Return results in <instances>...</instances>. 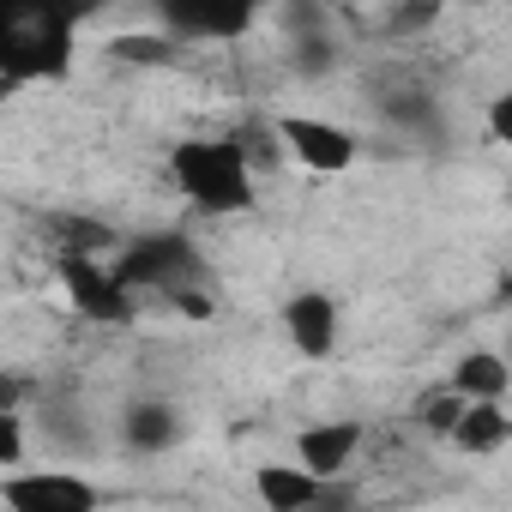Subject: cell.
I'll return each instance as SVG.
<instances>
[{"label":"cell","instance_id":"6da1fadb","mask_svg":"<svg viewBox=\"0 0 512 512\" xmlns=\"http://www.w3.org/2000/svg\"><path fill=\"white\" fill-rule=\"evenodd\" d=\"M97 0H0V85H49L79 61Z\"/></svg>","mask_w":512,"mask_h":512},{"label":"cell","instance_id":"7a4b0ae2","mask_svg":"<svg viewBox=\"0 0 512 512\" xmlns=\"http://www.w3.org/2000/svg\"><path fill=\"white\" fill-rule=\"evenodd\" d=\"M169 181L199 217H247L260 205V169L229 133H193L169 151Z\"/></svg>","mask_w":512,"mask_h":512},{"label":"cell","instance_id":"3957f363","mask_svg":"<svg viewBox=\"0 0 512 512\" xmlns=\"http://www.w3.org/2000/svg\"><path fill=\"white\" fill-rule=\"evenodd\" d=\"M278 151L296 169H308V175H344L362 157L356 133L338 127V121H326V115H284L278 121Z\"/></svg>","mask_w":512,"mask_h":512},{"label":"cell","instance_id":"277c9868","mask_svg":"<svg viewBox=\"0 0 512 512\" xmlns=\"http://www.w3.org/2000/svg\"><path fill=\"white\" fill-rule=\"evenodd\" d=\"M0 500L19 506V512H91V506H103V488L79 470H25V464H13L0 476Z\"/></svg>","mask_w":512,"mask_h":512},{"label":"cell","instance_id":"5b68a950","mask_svg":"<svg viewBox=\"0 0 512 512\" xmlns=\"http://www.w3.org/2000/svg\"><path fill=\"white\" fill-rule=\"evenodd\" d=\"M61 290L85 320H133V290L115 278V266H103L97 253H61Z\"/></svg>","mask_w":512,"mask_h":512},{"label":"cell","instance_id":"8992f818","mask_svg":"<svg viewBox=\"0 0 512 512\" xmlns=\"http://www.w3.org/2000/svg\"><path fill=\"white\" fill-rule=\"evenodd\" d=\"M157 7L175 43H217V37H241L266 13V0H157Z\"/></svg>","mask_w":512,"mask_h":512},{"label":"cell","instance_id":"52a82bcc","mask_svg":"<svg viewBox=\"0 0 512 512\" xmlns=\"http://www.w3.org/2000/svg\"><path fill=\"white\" fill-rule=\"evenodd\" d=\"M278 326H284V338H290V350L302 362H326L338 350V338H344V308L326 290H296L278 308Z\"/></svg>","mask_w":512,"mask_h":512},{"label":"cell","instance_id":"ba28073f","mask_svg":"<svg viewBox=\"0 0 512 512\" xmlns=\"http://www.w3.org/2000/svg\"><path fill=\"white\" fill-rule=\"evenodd\" d=\"M362 440H368V428H362V422H350V416H338V422H308V428L296 434V464H302V470H314L320 482H338V476H350V470H356Z\"/></svg>","mask_w":512,"mask_h":512},{"label":"cell","instance_id":"9c48e42d","mask_svg":"<svg viewBox=\"0 0 512 512\" xmlns=\"http://www.w3.org/2000/svg\"><path fill=\"white\" fill-rule=\"evenodd\" d=\"M181 440V410L169 398H133L121 410V446L139 458H163Z\"/></svg>","mask_w":512,"mask_h":512},{"label":"cell","instance_id":"30bf717a","mask_svg":"<svg viewBox=\"0 0 512 512\" xmlns=\"http://www.w3.org/2000/svg\"><path fill=\"white\" fill-rule=\"evenodd\" d=\"M464 458H500L506 440H512V416H506V398H464V416L452 422L446 434Z\"/></svg>","mask_w":512,"mask_h":512},{"label":"cell","instance_id":"8fae6325","mask_svg":"<svg viewBox=\"0 0 512 512\" xmlns=\"http://www.w3.org/2000/svg\"><path fill=\"white\" fill-rule=\"evenodd\" d=\"M253 494H260V506H272V512H308V506L332 500V482H320L302 464H260L253 470Z\"/></svg>","mask_w":512,"mask_h":512},{"label":"cell","instance_id":"7c38bea8","mask_svg":"<svg viewBox=\"0 0 512 512\" xmlns=\"http://www.w3.org/2000/svg\"><path fill=\"white\" fill-rule=\"evenodd\" d=\"M446 386H452V392H464V398H506L512 368H506V356H500V350H464V356L452 362Z\"/></svg>","mask_w":512,"mask_h":512},{"label":"cell","instance_id":"4fadbf2b","mask_svg":"<svg viewBox=\"0 0 512 512\" xmlns=\"http://www.w3.org/2000/svg\"><path fill=\"white\" fill-rule=\"evenodd\" d=\"M175 49H181V43H175L169 31H127V37H115V43H109V55H115V61H127V67H169V61H175Z\"/></svg>","mask_w":512,"mask_h":512},{"label":"cell","instance_id":"5bb4252c","mask_svg":"<svg viewBox=\"0 0 512 512\" xmlns=\"http://www.w3.org/2000/svg\"><path fill=\"white\" fill-rule=\"evenodd\" d=\"M458 416H464V392H452V386H440V392H428V398L416 404V422H422V434H434V440H446Z\"/></svg>","mask_w":512,"mask_h":512},{"label":"cell","instance_id":"9a60e30c","mask_svg":"<svg viewBox=\"0 0 512 512\" xmlns=\"http://www.w3.org/2000/svg\"><path fill=\"white\" fill-rule=\"evenodd\" d=\"M31 452V428H25V410H0V470L25 464Z\"/></svg>","mask_w":512,"mask_h":512},{"label":"cell","instance_id":"2e32d148","mask_svg":"<svg viewBox=\"0 0 512 512\" xmlns=\"http://www.w3.org/2000/svg\"><path fill=\"white\" fill-rule=\"evenodd\" d=\"M37 374H7L0 368V410H25V404H37Z\"/></svg>","mask_w":512,"mask_h":512},{"label":"cell","instance_id":"e0dca14e","mask_svg":"<svg viewBox=\"0 0 512 512\" xmlns=\"http://www.w3.org/2000/svg\"><path fill=\"white\" fill-rule=\"evenodd\" d=\"M440 13V0H398V13H392V31H428Z\"/></svg>","mask_w":512,"mask_h":512},{"label":"cell","instance_id":"ac0fdd59","mask_svg":"<svg viewBox=\"0 0 512 512\" xmlns=\"http://www.w3.org/2000/svg\"><path fill=\"white\" fill-rule=\"evenodd\" d=\"M488 139H512V97L506 91L488 103Z\"/></svg>","mask_w":512,"mask_h":512},{"label":"cell","instance_id":"d6986e66","mask_svg":"<svg viewBox=\"0 0 512 512\" xmlns=\"http://www.w3.org/2000/svg\"><path fill=\"white\" fill-rule=\"evenodd\" d=\"M464 7H494V0H464Z\"/></svg>","mask_w":512,"mask_h":512}]
</instances>
